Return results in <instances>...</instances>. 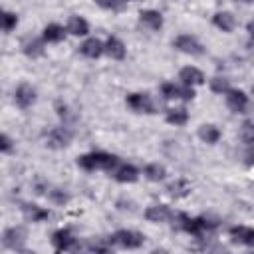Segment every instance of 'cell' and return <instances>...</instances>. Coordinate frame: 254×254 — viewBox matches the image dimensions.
<instances>
[{
    "instance_id": "6da1fadb",
    "label": "cell",
    "mask_w": 254,
    "mask_h": 254,
    "mask_svg": "<svg viewBox=\"0 0 254 254\" xmlns=\"http://www.w3.org/2000/svg\"><path fill=\"white\" fill-rule=\"evenodd\" d=\"M117 163H119V157L105 153V151H91V153H85L77 159V165L89 173L91 171H109L111 173Z\"/></svg>"
},
{
    "instance_id": "7a4b0ae2",
    "label": "cell",
    "mask_w": 254,
    "mask_h": 254,
    "mask_svg": "<svg viewBox=\"0 0 254 254\" xmlns=\"http://www.w3.org/2000/svg\"><path fill=\"white\" fill-rule=\"evenodd\" d=\"M175 220H177V224L183 232H187L190 236H196V238H200V236H204V234H208L216 228L214 220H208L204 216H189L185 212H179L175 216Z\"/></svg>"
},
{
    "instance_id": "3957f363",
    "label": "cell",
    "mask_w": 254,
    "mask_h": 254,
    "mask_svg": "<svg viewBox=\"0 0 254 254\" xmlns=\"http://www.w3.org/2000/svg\"><path fill=\"white\" fill-rule=\"evenodd\" d=\"M109 242H111V244H115V246H119V248L135 250V248L143 246L145 236H143L141 232H135V230H127V228H123V230L113 232V234L109 236Z\"/></svg>"
},
{
    "instance_id": "277c9868",
    "label": "cell",
    "mask_w": 254,
    "mask_h": 254,
    "mask_svg": "<svg viewBox=\"0 0 254 254\" xmlns=\"http://www.w3.org/2000/svg\"><path fill=\"white\" fill-rule=\"evenodd\" d=\"M173 46H175L179 52H183V54H190V56H202V54H204L202 44H200L194 36H190V34H181V36H177V38L173 40Z\"/></svg>"
},
{
    "instance_id": "5b68a950",
    "label": "cell",
    "mask_w": 254,
    "mask_h": 254,
    "mask_svg": "<svg viewBox=\"0 0 254 254\" xmlns=\"http://www.w3.org/2000/svg\"><path fill=\"white\" fill-rule=\"evenodd\" d=\"M161 93L165 99H183V101H190L194 97V89L190 85H177V83H163L161 85Z\"/></svg>"
},
{
    "instance_id": "8992f818",
    "label": "cell",
    "mask_w": 254,
    "mask_h": 254,
    "mask_svg": "<svg viewBox=\"0 0 254 254\" xmlns=\"http://www.w3.org/2000/svg\"><path fill=\"white\" fill-rule=\"evenodd\" d=\"M127 105L135 113H155V103H153L149 93H129Z\"/></svg>"
},
{
    "instance_id": "52a82bcc",
    "label": "cell",
    "mask_w": 254,
    "mask_h": 254,
    "mask_svg": "<svg viewBox=\"0 0 254 254\" xmlns=\"http://www.w3.org/2000/svg\"><path fill=\"white\" fill-rule=\"evenodd\" d=\"M224 95H226V105H228L230 111H234V113H246V109H248V95L242 89H232L230 87Z\"/></svg>"
},
{
    "instance_id": "ba28073f",
    "label": "cell",
    "mask_w": 254,
    "mask_h": 254,
    "mask_svg": "<svg viewBox=\"0 0 254 254\" xmlns=\"http://www.w3.org/2000/svg\"><path fill=\"white\" fill-rule=\"evenodd\" d=\"M46 141H48V147H52V149H64V147H67L69 145V141H71V131H69V127H54L50 133H48V137H46Z\"/></svg>"
},
{
    "instance_id": "9c48e42d",
    "label": "cell",
    "mask_w": 254,
    "mask_h": 254,
    "mask_svg": "<svg viewBox=\"0 0 254 254\" xmlns=\"http://www.w3.org/2000/svg\"><path fill=\"white\" fill-rule=\"evenodd\" d=\"M26 242V230L22 226H12L8 230H4V236H2V244L6 248H12V250H22V244Z\"/></svg>"
},
{
    "instance_id": "30bf717a",
    "label": "cell",
    "mask_w": 254,
    "mask_h": 254,
    "mask_svg": "<svg viewBox=\"0 0 254 254\" xmlns=\"http://www.w3.org/2000/svg\"><path fill=\"white\" fill-rule=\"evenodd\" d=\"M52 244H54V248L58 252H67V250H73L77 242H75L73 234L67 228H60V230H56L52 234Z\"/></svg>"
},
{
    "instance_id": "8fae6325",
    "label": "cell",
    "mask_w": 254,
    "mask_h": 254,
    "mask_svg": "<svg viewBox=\"0 0 254 254\" xmlns=\"http://www.w3.org/2000/svg\"><path fill=\"white\" fill-rule=\"evenodd\" d=\"M14 101H16V105L20 109L32 107L34 101H36V89L32 85H28V83H20L16 87V91H14Z\"/></svg>"
},
{
    "instance_id": "7c38bea8",
    "label": "cell",
    "mask_w": 254,
    "mask_h": 254,
    "mask_svg": "<svg viewBox=\"0 0 254 254\" xmlns=\"http://www.w3.org/2000/svg\"><path fill=\"white\" fill-rule=\"evenodd\" d=\"M175 212L167 206V204H153L145 210V218L149 222H167V220H175Z\"/></svg>"
},
{
    "instance_id": "4fadbf2b",
    "label": "cell",
    "mask_w": 254,
    "mask_h": 254,
    "mask_svg": "<svg viewBox=\"0 0 254 254\" xmlns=\"http://www.w3.org/2000/svg\"><path fill=\"white\" fill-rule=\"evenodd\" d=\"M111 175H113V179L119 181V183H135V181L139 179V171H137L133 165L121 163V161L115 165V169L111 171Z\"/></svg>"
},
{
    "instance_id": "5bb4252c",
    "label": "cell",
    "mask_w": 254,
    "mask_h": 254,
    "mask_svg": "<svg viewBox=\"0 0 254 254\" xmlns=\"http://www.w3.org/2000/svg\"><path fill=\"white\" fill-rule=\"evenodd\" d=\"M228 234L232 238V242L236 244H244V246H254V228L248 226H230Z\"/></svg>"
},
{
    "instance_id": "9a60e30c",
    "label": "cell",
    "mask_w": 254,
    "mask_h": 254,
    "mask_svg": "<svg viewBox=\"0 0 254 254\" xmlns=\"http://www.w3.org/2000/svg\"><path fill=\"white\" fill-rule=\"evenodd\" d=\"M79 52H81V56H85V58H89V60H97V58L105 52V44L99 42L97 38H87V40L79 46Z\"/></svg>"
},
{
    "instance_id": "2e32d148",
    "label": "cell",
    "mask_w": 254,
    "mask_h": 254,
    "mask_svg": "<svg viewBox=\"0 0 254 254\" xmlns=\"http://www.w3.org/2000/svg\"><path fill=\"white\" fill-rule=\"evenodd\" d=\"M139 20H141V24L145 28H149L153 32H157V30L163 28V14L159 10H141Z\"/></svg>"
},
{
    "instance_id": "e0dca14e",
    "label": "cell",
    "mask_w": 254,
    "mask_h": 254,
    "mask_svg": "<svg viewBox=\"0 0 254 254\" xmlns=\"http://www.w3.org/2000/svg\"><path fill=\"white\" fill-rule=\"evenodd\" d=\"M179 79L185 83V85H202L204 83V73L198 69V67H192V65H187L181 69L179 73Z\"/></svg>"
},
{
    "instance_id": "ac0fdd59",
    "label": "cell",
    "mask_w": 254,
    "mask_h": 254,
    "mask_svg": "<svg viewBox=\"0 0 254 254\" xmlns=\"http://www.w3.org/2000/svg\"><path fill=\"white\" fill-rule=\"evenodd\" d=\"M22 212L32 222H42V220L50 218V210H46V208H42L38 204H32V202H22Z\"/></svg>"
},
{
    "instance_id": "d6986e66",
    "label": "cell",
    "mask_w": 254,
    "mask_h": 254,
    "mask_svg": "<svg viewBox=\"0 0 254 254\" xmlns=\"http://www.w3.org/2000/svg\"><path fill=\"white\" fill-rule=\"evenodd\" d=\"M105 54H107L111 60H123L125 54H127V50H125V44H123L119 38L109 36V38L105 40Z\"/></svg>"
},
{
    "instance_id": "ffe728a7",
    "label": "cell",
    "mask_w": 254,
    "mask_h": 254,
    "mask_svg": "<svg viewBox=\"0 0 254 254\" xmlns=\"http://www.w3.org/2000/svg\"><path fill=\"white\" fill-rule=\"evenodd\" d=\"M65 32H67V28H64V26H60V24H48V26L44 28L42 38H44V42L58 44V42H62V40L65 38Z\"/></svg>"
},
{
    "instance_id": "44dd1931",
    "label": "cell",
    "mask_w": 254,
    "mask_h": 254,
    "mask_svg": "<svg viewBox=\"0 0 254 254\" xmlns=\"http://www.w3.org/2000/svg\"><path fill=\"white\" fill-rule=\"evenodd\" d=\"M212 24L222 32H232L234 26H236V20H234V16L230 12H216L212 16Z\"/></svg>"
},
{
    "instance_id": "7402d4cb",
    "label": "cell",
    "mask_w": 254,
    "mask_h": 254,
    "mask_svg": "<svg viewBox=\"0 0 254 254\" xmlns=\"http://www.w3.org/2000/svg\"><path fill=\"white\" fill-rule=\"evenodd\" d=\"M67 32L73 34V36H85L89 32V24L81 16H71L69 22H67Z\"/></svg>"
},
{
    "instance_id": "603a6c76",
    "label": "cell",
    "mask_w": 254,
    "mask_h": 254,
    "mask_svg": "<svg viewBox=\"0 0 254 254\" xmlns=\"http://www.w3.org/2000/svg\"><path fill=\"white\" fill-rule=\"evenodd\" d=\"M198 137H200V141H204V143H208V145H214V143H218V139H220V129L216 127V125H202L200 129H198Z\"/></svg>"
},
{
    "instance_id": "cb8c5ba5",
    "label": "cell",
    "mask_w": 254,
    "mask_h": 254,
    "mask_svg": "<svg viewBox=\"0 0 254 254\" xmlns=\"http://www.w3.org/2000/svg\"><path fill=\"white\" fill-rule=\"evenodd\" d=\"M167 123L171 125H185L189 121V111L185 107H177V109H169L167 115H165Z\"/></svg>"
},
{
    "instance_id": "d4e9b609",
    "label": "cell",
    "mask_w": 254,
    "mask_h": 254,
    "mask_svg": "<svg viewBox=\"0 0 254 254\" xmlns=\"http://www.w3.org/2000/svg\"><path fill=\"white\" fill-rule=\"evenodd\" d=\"M143 173H145V177H147L149 181H155V183H159V181H163V179L167 177L165 167L159 165V163H151V165H147Z\"/></svg>"
},
{
    "instance_id": "484cf974",
    "label": "cell",
    "mask_w": 254,
    "mask_h": 254,
    "mask_svg": "<svg viewBox=\"0 0 254 254\" xmlns=\"http://www.w3.org/2000/svg\"><path fill=\"white\" fill-rule=\"evenodd\" d=\"M24 54L30 56V58L42 56V54H44V44H42V40H36V38L28 40V42L24 44Z\"/></svg>"
},
{
    "instance_id": "4316f807",
    "label": "cell",
    "mask_w": 254,
    "mask_h": 254,
    "mask_svg": "<svg viewBox=\"0 0 254 254\" xmlns=\"http://www.w3.org/2000/svg\"><path fill=\"white\" fill-rule=\"evenodd\" d=\"M240 137H242V141H244L248 147L254 145V121H244V123H242V127H240Z\"/></svg>"
},
{
    "instance_id": "83f0119b",
    "label": "cell",
    "mask_w": 254,
    "mask_h": 254,
    "mask_svg": "<svg viewBox=\"0 0 254 254\" xmlns=\"http://www.w3.org/2000/svg\"><path fill=\"white\" fill-rule=\"evenodd\" d=\"M16 24H18V16L14 12H10V10H6L2 14V30L8 34V32H12L16 28Z\"/></svg>"
},
{
    "instance_id": "f1b7e54d",
    "label": "cell",
    "mask_w": 254,
    "mask_h": 254,
    "mask_svg": "<svg viewBox=\"0 0 254 254\" xmlns=\"http://www.w3.org/2000/svg\"><path fill=\"white\" fill-rule=\"evenodd\" d=\"M169 190H171V194H175V196H185V194H189L190 187H189L187 181H177V183H173V185L169 187Z\"/></svg>"
},
{
    "instance_id": "f546056e",
    "label": "cell",
    "mask_w": 254,
    "mask_h": 254,
    "mask_svg": "<svg viewBox=\"0 0 254 254\" xmlns=\"http://www.w3.org/2000/svg\"><path fill=\"white\" fill-rule=\"evenodd\" d=\"M210 89L216 91V93H226L230 89L228 79H224V77H212L210 79Z\"/></svg>"
},
{
    "instance_id": "4dcf8cb0",
    "label": "cell",
    "mask_w": 254,
    "mask_h": 254,
    "mask_svg": "<svg viewBox=\"0 0 254 254\" xmlns=\"http://www.w3.org/2000/svg\"><path fill=\"white\" fill-rule=\"evenodd\" d=\"M95 4H99L105 10H121L125 6V0H95Z\"/></svg>"
},
{
    "instance_id": "1f68e13d",
    "label": "cell",
    "mask_w": 254,
    "mask_h": 254,
    "mask_svg": "<svg viewBox=\"0 0 254 254\" xmlns=\"http://www.w3.org/2000/svg\"><path fill=\"white\" fill-rule=\"evenodd\" d=\"M48 194H50V198H52L56 204H64V202H67V194H65L64 190H60V189L48 190Z\"/></svg>"
},
{
    "instance_id": "d6a6232c",
    "label": "cell",
    "mask_w": 254,
    "mask_h": 254,
    "mask_svg": "<svg viewBox=\"0 0 254 254\" xmlns=\"http://www.w3.org/2000/svg\"><path fill=\"white\" fill-rule=\"evenodd\" d=\"M12 149H14V143H12V139L4 133V135L0 137V151L6 155V153H12Z\"/></svg>"
},
{
    "instance_id": "836d02e7",
    "label": "cell",
    "mask_w": 254,
    "mask_h": 254,
    "mask_svg": "<svg viewBox=\"0 0 254 254\" xmlns=\"http://www.w3.org/2000/svg\"><path fill=\"white\" fill-rule=\"evenodd\" d=\"M109 248H111V242L109 240L107 242H91L87 246V250H91V252H109Z\"/></svg>"
},
{
    "instance_id": "e575fe53",
    "label": "cell",
    "mask_w": 254,
    "mask_h": 254,
    "mask_svg": "<svg viewBox=\"0 0 254 254\" xmlns=\"http://www.w3.org/2000/svg\"><path fill=\"white\" fill-rule=\"evenodd\" d=\"M246 30H248V34H250V38L254 40V20H252V22H248V26H246Z\"/></svg>"
},
{
    "instance_id": "d590c367",
    "label": "cell",
    "mask_w": 254,
    "mask_h": 254,
    "mask_svg": "<svg viewBox=\"0 0 254 254\" xmlns=\"http://www.w3.org/2000/svg\"><path fill=\"white\" fill-rule=\"evenodd\" d=\"M242 2H252V0H242Z\"/></svg>"
},
{
    "instance_id": "8d00e7d4",
    "label": "cell",
    "mask_w": 254,
    "mask_h": 254,
    "mask_svg": "<svg viewBox=\"0 0 254 254\" xmlns=\"http://www.w3.org/2000/svg\"><path fill=\"white\" fill-rule=\"evenodd\" d=\"M125 2H135V0H125Z\"/></svg>"
}]
</instances>
